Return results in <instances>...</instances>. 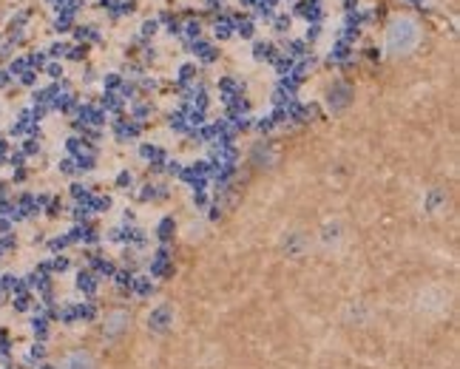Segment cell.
<instances>
[{"instance_id": "4", "label": "cell", "mask_w": 460, "mask_h": 369, "mask_svg": "<svg viewBox=\"0 0 460 369\" xmlns=\"http://www.w3.org/2000/svg\"><path fill=\"white\" fill-rule=\"evenodd\" d=\"M290 29V17H278L276 20V32H287Z\"/></svg>"}, {"instance_id": "5", "label": "cell", "mask_w": 460, "mask_h": 369, "mask_svg": "<svg viewBox=\"0 0 460 369\" xmlns=\"http://www.w3.org/2000/svg\"><path fill=\"white\" fill-rule=\"evenodd\" d=\"M153 32H156V23H153V20H148V23L142 26V35H153Z\"/></svg>"}, {"instance_id": "2", "label": "cell", "mask_w": 460, "mask_h": 369, "mask_svg": "<svg viewBox=\"0 0 460 369\" xmlns=\"http://www.w3.org/2000/svg\"><path fill=\"white\" fill-rule=\"evenodd\" d=\"M239 35H242V37L253 35V20H242V23H239Z\"/></svg>"}, {"instance_id": "6", "label": "cell", "mask_w": 460, "mask_h": 369, "mask_svg": "<svg viewBox=\"0 0 460 369\" xmlns=\"http://www.w3.org/2000/svg\"><path fill=\"white\" fill-rule=\"evenodd\" d=\"M185 32H188L191 37H193V35H199V23H188V29H185Z\"/></svg>"}, {"instance_id": "1", "label": "cell", "mask_w": 460, "mask_h": 369, "mask_svg": "<svg viewBox=\"0 0 460 369\" xmlns=\"http://www.w3.org/2000/svg\"><path fill=\"white\" fill-rule=\"evenodd\" d=\"M216 37H230V20H219L216 23Z\"/></svg>"}, {"instance_id": "3", "label": "cell", "mask_w": 460, "mask_h": 369, "mask_svg": "<svg viewBox=\"0 0 460 369\" xmlns=\"http://www.w3.org/2000/svg\"><path fill=\"white\" fill-rule=\"evenodd\" d=\"M270 54V43H256V57H267Z\"/></svg>"}, {"instance_id": "8", "label": "cell", "mask_w": 460, "mask_h": 369, "mask_svg": "<svg viewBox=\"0 0 460 369\" xmlns=\"http://www.w3.org/2000/svg\"><path fill=\"white\" fill-rule=\"evenodd\" d=\"M207 3H210V9H222L225 6V0H207Z\"/></svg>"}, {"instance_id": "7", "label": "cell", "mask_w": 460, "mask_h": 369, "mask_svg": "<svg viewBox=\"0 0 460 369\" xmlns=\"http://www.w3.org/2000/svg\"><path fill=\"white\" fill-rule=\"evenodd\" d=\"M307 37H312V40H315V37H318V26H310V29H307Z\"/></svg>"}]
</instances>
